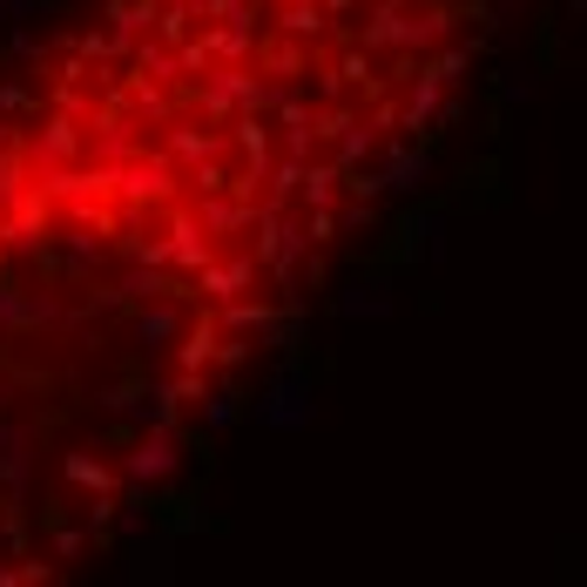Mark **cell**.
Masks as SVG:
<instances>
[{
    "mask_svg": "<svg viewBox=\"0 0 587 587\" xmlns=\"http://www.w3.org/2000/svg\"><path fill=\"white\" fill-rule=\"evenodd\" d=\"M486 0H81L0 89V587L183 479L466 95Z\"/></svg>",
    "mask_w": 587,
    "mask_h": 587,
    "instance_id": "6da1fadb",
    "label": "cell"
}]
</instances>
